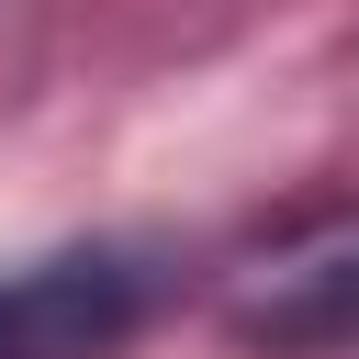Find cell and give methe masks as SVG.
<instances>
[{"label": "cell", "instance_id": "obj_2", "mask_svg": "<svg viewBox=\"0 0 359 359\" xmlns=\"http://www.w3.org/2000/svg\"><path fill=\"white\" fill-rule=\"evenodd\" d=\"M236 325L258 348H292V359H325L348 337V213H314L292 247H269L236 292Z\"/></svg>", "mask_w": 359, "mask_h": 359}, {"label": "cell", "instance_id": "obj_1", "mask_svg": "<svg viewBox=\"0 0 359 359\" xmlns=\"http://www.w3.org/2000/svg\"><path fill=\"white\" fill-rule=\"evenodd\" d=\"M157 258L146 247H56L0 269V359H112L157 314Z\"/></svg>", "mask_w": 359, "mask_h": 359}]
</instances>
